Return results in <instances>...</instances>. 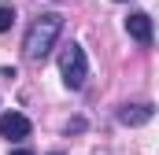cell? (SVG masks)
Wrapping results in <instances>:
<instances>
[{
  "label": "cell",
  "instance_id": "1",
  "mask_svg": "<svg viewBox=\"0 0 159 155\" xmlns=\"http://www.w3.org/2000/svg\"><path fill=\"white\" fill-rule=\"evenodd\" d=\"M59 33H63V15H56V11L37 15V19H34V26L26 30V41H22L26 59H44V55L52 52V44H56Z\"/></svg>",
  "mask_w": 159,
  "mask_h": 155
},
{
  "label": "cell",
  "instance_id": "2",
  "mask_svg": "<svg viewBox=\"0 0 159 155\" xmlns=\"http://www.w3.org/2000/svg\"><path fill=\"white\" fill-rule=\"evenodd\" d=\"M59 70H63L67 89H81V85H85V78H89V59H85V48H81V44H67V48H63Z\"/></svg>",
  "mask_w": 159,
  "mask_h": 155
},
{
  "label": "cell",
  "instance_id": "3",
  "mask_svg": "<svg viewBox=\"0 0 159 155\" xmlns=\"http://www.w3.org/2000/svg\"><path fill=\"white\" fill-rule=\"evenodd\" d=\"M0 137H4V140H26V137H30V118L19 115V111L0 115Z\"/></svg>",
  "mask_w": 159,
  "mask_h": 155
},
{
  "label": "cell",
  "instance_id": "4",
  "mask_svg": "<svg viewBox=\"0 0 159 155\" xmlns=\"http://www.w3.org/2000/svg\"><path fill=\"white\" fill-rule=\"evenodd\" d=\"M126 33L137 41V44H152V15H144V11H133L129 19H126Z\"/></svg>",
  "mask_w": 159,
  "mask_h": 155
},
{
  "label": "cell",
  "instance_id": "5",
  "mask_svg": "<svg viewBox=\"0 0 159 155\" xmlns=\"http://www.w3.org/2000/svg\"><path fill=\"white\" fill-rule=\"evenodd\" d=\"M152 115H156L152 104H126L119 111V122L122 126H144V122H152Z\"/></svg>",
  "mask_w": 159,
  "mask_h": 155
},
{
  "label": "cell",
  "instance_id": "6",
  "mask_svg": "<svg viewBox=\"0 0 159 155\" xmlns=\"http://www.w3.org/2000/svg\"><path fill=\"white\" fill-rule=\"evenodd\" d=\"M15 26V7L11 4H0V33H7Z\"/></svg>",
  "mask_w": 159,
  "mask_h": 155
},
{
  "label": "cell",
  "instance_id": "7",
  "mask_svg": "<svg viewBox=\"0 0 159 155\" xmlns=\"http://www.w3.org/2000/svg\"><path fill=\"white\" fill-rule=\"evenodd\" d=\"M11 155H34V152H30V148H15Z\"/></svg>",
  "mask_w": 159,
  "mask_h": 155
},
{
  "label": "cell",
  "instance_id": "8",
  "mask_svg": "<svg viewBox=\"0 0 159 155\" xmlns=\"http://www.w3.org/2000/svg\"><path fill=\"white\" fill-rule=\"evenodd\" d=\"M52 155H59V152H52Z\"/></svg>",
  "mask_w": 159,
  "mask_h": 155
}]
</instances>
